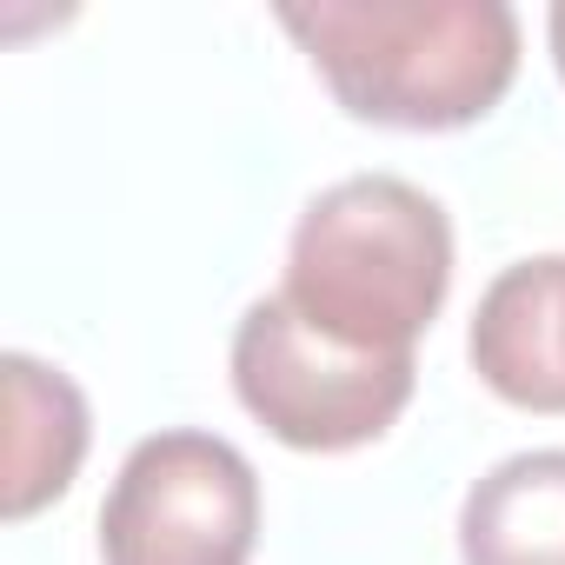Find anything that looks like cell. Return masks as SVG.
Returning <instances> with one entry per match:
<instances>
[{"mask_svg":"<svg viewBox=\"0 0 565 565\" xmlns=\"http://www.w3.org/2000/svg\"><path fill=\"white\" fill-rule=\"evenodd\" d=\"M413 353H360L307 327L279 294L253 300L233 327V393L294 452H347L380 439L413 399Z\"/></svg>","mask_w":565,"mask_h":565,"instance_id":"cell-3","label":"cell"},{"mask_svg":"<svg viewBox=\"0 0 565 565\" xmlns=\"http://www.w3.org/2000/svg\"><path fill=\"white\" fill-rule=\"evenodd\" d=\"M545 34H552V61H558V74H565V0H558V8H552Z\"/></svg>","mask_w":565,"mask_h":565,"instance_id":"cell-8","label":"cell"},{"mask_svg":"<svg viewBox=\"0 0 565 565\" xmlns=\"http://www.w3.org/2000/svg\"><path fill=\"white\" fill-rule=\"evenodd\" d=\"M8 479H0V512L34 519L54 505L81 459H87V399L61 366H41L34 353H8Z\"/></svg>","mask_w":565,"mask_h":565,"instance_id":"cell-6","label":"cell"},{"mask_svg":"<svg viewBox=\"0 0 565 565\" xmlns=\"http://www.w3.org/2000/svg\"><path fill=\"white\" fill-rule=\"evenodd\" d=\"M466 565H565V446L499 459L459 505Z\"/></svg>","mask_w":565,"mask_h":565,"instance_id":"cell-7","label":"cell"},{"mask_svg":"<svg viewBox=\"0 0 565 565\" xmlns=\"http://www.w3.org/2000/svg\"><path fill=\"white\" fill-rule=\"evenodd\" d=\"M353 120L446 134L486 120L519 74V14L505 0H320L279 8Z\"/></svg>","mask_w":565,"mask_h":565,"instance_id":"cell-1","label":"cell"},{"mask_svg":"<svg viewBox=\"0 0 565 565\" xmlns=\"http://www.w3.org/2000/svg\"><path fill=\"white\" fill-rule=\"evenodd\" d=\"M472 373L525 413H565V253L505 266L472 313Z\"/></svg>","mask_w":565,"mask_h":565,"instance_id":"cell-5","label":"cell"},{"mask_svg":"<svg viewBox=\"0 0 565 565\" xmlns=\"http://www.w3.org/2000/svg\"><path fill=\"white\" fill-rule=\"evenodd\" d=\"M259 539V472L220 433H153L120 459L100 505L107 565H246Z\"/></svg>","mask_w":565,"mask_h":565,"instance_id":"cell-4","label":"cell"},{"mask_svg":"<svg viewBox=\"0 0 565 565\" xmlns=\"http://www.w3.org/2000/svg\"><path fill=\"white\" fill-rule=\"evenodd\" d=\"M452 287V220L399 173L327 186L287 246V300L307 327L360 353H413Z\"/></svg>","mask_w":565,"mask_h":565,"instance_id":"cell-2","label":"cell"}]
</instances>
